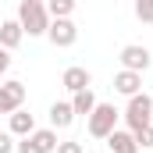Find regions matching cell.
I'll list each match as a JSON object with an SVG mask.
<instances>
[{
  "label": "cell",
  "mask_w": 153,
  "mask_h": 153,
  "mask_svg": "<svg viewBox=\"0 0 153 153\" xmlns=\"http://www.w3.org/2000/svg\"><path fill=\"white\" fill-rule=\"evenodd\" d=\"M18 25H22V32H29V36H43V32L50 29V14H46V7H43L39 0H22V4H18Z\"/></svg>",
  "instance_id": "6da1fadb"
},
{
  "label": "cell",
  "mask_w": 153,
  "mask_h": 153,
  "mask_svg": "<svg viewBox=\"0 0 153 153\" xmlns=\"http://www.w3.org/2000/svg\"><path fill=\"white\" fill-rule=\"evenodd\" d=\"M125 121H128V132H132V135H135V132H143V128H150V121H153V100L146 96V93H139V96H132V100H128Z\"/></svg>",
  "instance_id": "7a4b0ae2"
},
{
  "label": "cell",
  "mask_w": 153,
  "mask_h": 153,
  "mask_svg": "<svg viewBox=\"0 0 153 153\" xmlns=\"http://www.w3.org/2000/svg\"><path fill=\"white\" fill-rule=\"evenodd\" d=\"M114 125H117L114 103H96V111L89 114V135H96V139H111Z\"/></svg>",
  "instance_id": "3957f363"
},
{
  "label": "cell",
  "mask_w": 153,
  "mask_h": 153,
  "mask_svg": "<svg viewBox=\"0 0 153 153\" xmlns=\"http://www.w3.org/2000/svg\"><path fill=\"white\" fill-rule=\"evenodd\" d=\"M146 68H150V50L139 46V43H128V46L121 50V71H135V75H143Z\"/></svg>",
  "instance_id": "277c9868"
},
{
  "label": "cell",
  "mask_w": 153,
  "mask_h": 153,
  "mask_svg": "<svg viewBox=\"0 0 153 153\" xmlns=\"http://www.w3.org/2000/svg\"><path fill=\"white\" fill-rule=\"evenodd\" d=\"M25 103V82H4L0 85V114H18Z\"/></svg>",
  "instance_id": "5b68a950"
},
{
  "label": "cell",
  "mask_w": 153,
  "mask_h": 153,
  "mask_svg": "<svg viewBox=\"0 0 153 153\" xmlns=\"http://www.w3.org/2000/svg\"><path fill=\"white\" fill-rule=\"evenodd\" d=\"M46 36H50L53 46H71V43L78 39V29H75V22H71V18H68V22H50Z\"/></svg>",
  "instance_id": "8992f818"
},
{
  "label": "cell",
  "mask_w": 153,
  "mask_h": 153,
  "mask_svg": "<svg viewBox=\"0 0 153 153\" xmlns=\"http://www.w3.org/2000/svg\"><path fill=\"white\" fill-rule=\"evenodd\" d=\"M61 85H64L68 93H85V89H89V71L75 64V68H68V71H64V78H61Z\"/></svg>",
  "instance_id": "52a82bcc"
},
{
  "label": "cell",
  "mask_w": 153,
  "mask_h": 153,
  "mask_svg": "<svg viewBox=\"0 0 153 153\" xmlns=\"http://www.w3.org/2000/svg\"><path fill=\"white\" fill-rule=\"evenodd\" d=\"M139 85H143V75H135V71H117V75H114V89L125 93L128 100L139 96Z\"/></svg>",
  "instance_id": "ba28073f"
},
{
  "label": "cell",
  "mask_w": 153,
  "mask_h": 153,
  "mask_svg": "<svg viewBox=\"0 0 153 153\" xmlns=\"http://www.w3.org/2000/svg\"><path fill=\"white\" fill-rule=\"evenodd\" d=\"M107 146H111V153H139L135 135H132V132H121V128H114V132H111Z\"/></svg>",
  "instance_id": "9c48e42d"
},
{
  "label": "cell",
  "mask_w": 153,
  "mask_h": 153,
  "mask_svg": "<svg viewBox=\"0 0 153 153\" xmlns=\"http://www.w3.org/2000/svg\"><path fill=\"white\" fill-rule=\"evenodd\" d=\"M22 25L18 22H0V50H14L18 43H22Z\"/></svg>",
  "instance_id": "30bf717a"
},
{
  "label": "cell",
  "mask_w": 153,
  "mask_h": 153,
  "mask_svg": "<svg viewBox=\"0 0 153 153\" xmlns=\"http://www.w3.org/2000/svg\"><path fill=\"white\" fill-rule=\"evenodd\" d=\"M32 132H36V121H32V114H25V111L11 114V135H22V139H29Z\"/></svg>",
  "instance_id": "8fae6325"
},
{
  "label": "cell",
  "mask_w": 153,
  "mask_h": 153,
  "mask_svg": "<svg viewBox=\"0 0 153 153\" xmlns=\"http://www.w3.org/2000/svg\"><path fill=\"white\" fill-rule=\"evenodd\" d=\"M71 121H75L71 103H53V107H50V125H53V128H68Z\"/></svg>",
  "instance_id": "7c38bea8"
},
{
  "label": "cell",
  "mask_w": 153,
  "mask_h": 153,
  "mask_svg": "<svg viewBox=\"0 0 153 153\" xmlns=\"http://www.w3.org/2000/svg\"><path fill=\"white\" fill-rule=\"evenodd\" d=\"M71 111H75V114H93V111H96V96H93V89H85V93H75V96H71Z\"/></svg>",
  "instance_id": "4fadbf2b"
},
{
  "label": "cell",
  "mask_w": 153,
  "mask_h": 153,
  "mask_svg": "<svg viewBox=\"0 0 153 153\" xmlns=\"http://www.w3.org/2000/svg\"><path fill=\"white\" fill-rule=\"evenodd\" d=\"M29 139H32L43 153H57V132H53V128H39V132H32Z\"/></svg>",
  "instance_id": "5bb4252c"
},
{
  "label": "cell",
  "mask_w": 153,
  "mask_h": 153,
  "mask_svg": "<svg viewBox=\"0 0 153 153\" xmlns=\"http://www.w3.org/2000/svg\"><path fill=\"white\" fill-rule=\"evenodd\" d=\"M71 11H75V4H71V0H50V4H46V14H50L53 22H68V18H71Z\"/></svg>",
  "instance_id": "9a60e30c"
},
{
  "label": "cell",
  "mask_w": 153,
  "mask_h": 153,
  "mask_svg": "<svg viewBox=\"0 0 153 153\" xmlns=\"http://www.w3.org/2000/svg\"><path fill=\"white\" fill-rule=\"evenodd\" d=\"M135 18L153 25V0H135Z\"/></svg>",
  "instance_id": "2e32d148"
},
{
  "label": "cell",
  "mask_w": 153,
  "mask_h": 153,
  "mask_svg": "<svg viewBox=\"0 0 153 153\" xmlns=\"http://www.w3.org/2000/svg\"><path fill=\"white\" fill-rule=\"evenodd\" d=\"M135 146H139V150H150V146H153V128L135 132Z\"/></svg>",
  "instance_id": "e0dca14e"
},
{
  "label": "cell",
  "mask_w": 153,
  "mask_h": 153,
  "mask_svg": "<svg viewBox=\"0 0 153 153\" xmlns=\"http://www.w3.org/2000/svg\"><path fill=\"white\" fill-rule=\"evenodd\" d=\"M14 153H43V150H39L32 139H22V143H14Z\"/></svg>",
  "instance_id": "ac0fdd59"
},
{
  "label": "cell",
  "mask_w": 153,
  "mask_h": 153,
  "mask_svg": "<svg viewBox=\"0 0 153 153\" xmlns=\"http://www.w3.org/2000/svg\"><path fill=\"white\" fill-rule=\"evenodd\" d=\"M0 153H14V135L11 132H0Z\"/></svg>",
  "instance_id": "d6986e66"
},
{
  "label": "cell",
  "mask_w": 153,
  "mask_h": 153,
  "mask_svg": "<svg viewBox=\"0 0 153 153\" xmlns=\"http://www.w3.org/2000/svg\"><path fill=\"white\" fill-rule=\"evenodd\" d=\"M57 153H82V143H57Z\"/></svg>",
  "instance_id": "ffe728a7"
},
{
  "label": "cell",
  "mask_w": 153,
  "mask_h": 153,
  "mask_svg": "<svg viewBox=\"0 0 153 153\" xmlns=\"http://www.w3.org/2000/svg\"><path fill=\"white\" fill-rule=\"evenodd\" d=\"M7 68H11V53H7V50H0V78H4Z\"/></svg>",
  "instance_id": "44dd1931"
},
{
  "label": "cell",
  "mask_w": 153,
  "mask_h": 153,
  "mask_svg": "<svg viewBox=\"0 0 153 153\" xmlns=\"http://www.w3.org/2000/svg\"><path fill=\"white\" fill-rule=\"evenodd\" d=\"M150 128H153V121H150Z\"/></svg>",
  "instance_id": "7402d4cb"
}]
</instances>
